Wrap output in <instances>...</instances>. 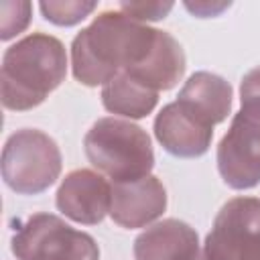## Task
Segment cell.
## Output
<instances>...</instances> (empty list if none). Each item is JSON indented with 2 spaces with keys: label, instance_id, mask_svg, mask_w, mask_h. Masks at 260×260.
<instances>
[{
  "label": "cell",
  "instance_id": "cell-1",
  "mask_svg": "<svg viewBox=\"0 0 260 260\" xmlns=\"http://www.w3.org/2000/svg\"><path fill=\"white\" fill-rule=\"evenodd\" d=\"M156 39L158 28L132 20L120 10H104L71 43L73 77L87 87L106 85L118 73L140 67Z\"/></svg>",
  "mask_w": 260,
  "mask_h": 260
},
{
  "label": "cell",
  "instance_id": "cell-2",
  "mask_svg": "<svg viewBox=\"0 0 260 260\" xmlns=\"http://www.w3.org/2000/svg\"><path fill=\"white\" fill-rule=\"evenodd\" d=\"M67 75L65 45L47 32H30L4 51L0 71L2 106L26 112L41 106Z\"/></svg>",
  "mask_w": 260,
  "mask_h": 260
},
{
  "label": "cell",
  "instance_id": "cell-3",
  "mask_svg": "<svg viewBox=\"0 0 260 260\" xmlns=\"http://www.w3.org/2000/svg\"><path fill=\"white\" fill-rule=\"evenodd\" d=\"M83 150L91 167L112 179V183L142 179L154 167V152L146 130L114 116L93 122L83 138Z\"/></svg>",
  "mask_w": 260,
  "mask_h": 260
},
{
  "label": "cell",
  "instance_id": "cell-4",
  "mask_svg": "<svg viewBox=\"0 0 260 260\" xmlns=\"http://www.w3.org/2000/svg\"><path fill=\"white\" fill-rule=\"evenodd\" d=\"M61 167V150L43 130H16L2 148V179L20 195L47 191L59 179Z\"/></svg>",
  "mask_w": 260,
  "mask_h": 260
},
{
  "label": "cell",
  "instance_id": "cell-5",
  "mask_svg": "<svg viewBox=\"0 0 260 260\" xmlns=\"http://www.w3.org/2000/svg\"><path fill=\"white\" fill-rule=\"evenodd\" d=\"M18 260H100L95 240L53 213H32L12 236Z\"/></svg>",
  "mask_w": 260,
  "mask_h": 260
},
{
  "label": "cell",
  "instance_id": "cell-6",
  "mask_svg": "<svg viewBox=\"0 0 260 260\" xmlns=\"http://www.w3.org/2000/svg\"><path fill=\"white\" fill-rule=\"evenodd\" d=\"M205 260H260V197H234L213 219Z\"/></svg>",
  "mask_w": 260,
  "mask_h": 260
},
{
  "label": "cell",
  "instance_id": "cell-7",
  "mask_svg": "<svg viewBox=\"0 0 260 260\" xmlns=\"http://www.w3.org/2000/svg\"><path fill=\"white\" fill-rule=\"evenodd\" d=\"M215 160L228 187L244 191L260 183V110L240 108L234 114L217 144Z\"/></svg>",
  "mask_w": 260,
  "mask_h": 260
},
{
  "label": "cell",
  "instance_id": "cell-8",
  "mask_svg": "<svg viewBox=\"0 0 260 260\" xmlns=\"http://www.w3.org/2000/svg\"><path fill=\"white\" fill-rule=\"evenodd\" d=\"M55 203L71 221L95 225L110 213L112 185L91 169H75L61 181L55 193Z\"/></svg>",
  "mask_w": 260,
  "mask_h": 260
},
{
  "label": "cell",
  "instance_id": "cell-9",
  "mask_svg": "<svg viewBox=\"0 0 260 260\" xmlns=\"http://www.w3.org/2000/svg\"><path fill=\"white\" fill-rule=\"evenodd\" d=\"M152 130L160 146L179 158L203 156L213 138V126L189 112L177 100L162 106L154 118Z\"/></svg>",
  "mask_w": 260,
  "mask_h": 260
},
{
  "label": "cell",
  "instance_id": "cell-10",
  "mask_svg": "<svg viewBox=\"0 0 260 260\" xmlns=\"http://www.w3.org/2000/svg\"><path fill=\"white\" fill-rule=\"evenodd\" d=\"M167 209V191L154 175L134 181L112 183L110 217L128 230L144 228Z\"/></svg>",
  "mask_w": 260,
  "mask_h": 260
},
{
  "label": "cell",
  "instance_id": "cell-11",
  "mask_svg": "<svg viewBox=\"0 0 260 260\" xmlns=\"http://www.w3.org/2000/svg\"><path fill=\"white\" fill-rule=\"evenodd\" d=\"M199 254L197 232L175 217L146 228L134 240V260H195Z\"/></svg>",
  "mask_w": 260,
  "mask_h": 260
},
{
  "label": "cell",
  "instance_id": "cell-12",
  "mask_svg": "<svg viewBox=\"0 0 260 260\" xmlns=\"http://www.w3.org/2000/svg\"><path fill=\"white\" fill-rule=\"evenodd\" d=\"M232 85L217 73L195 71L181 87L177 102L203 122L215 126L232 112Z\"/></svg>",
  "mask_w": 260,
  "mask_h": 260
},
{
  "label": "cell",
  "instance_id": "cell-13",
  "mask_svg": "<svg viewBox=\"0 0 260 260\" xmlns=\"http://www.w3.org/2000/svg\"><path fill=\"white\" fill-rule=\"evenodd\" d=\"M185 67H187V61L179 41L167 30H158V39L148 59L126 75L134 77L136 81H140L142 85L154 91H165L175 87L183 79Z\"/></svg>",
  "mask_w": 260,
  "mask_h": 260
},
{
  "label": "cell",
  "instance_id": "cell-14",
  "mask_svg": "<svg viewBox=\"0 0 260 260\" xmlns=\"http://www.w3.org/2000/svg\"><path fill=\"white\" fill-rule=\"evenodd\" d=\"M158 102V91L142 85L126 73H118L102 87V104L108 112L130 120L148 116Z\"/></svg>",
  "mask_w": 260,
  "mask_h": 260
},
{
  "label": "cell",
  "instance_id": "cell-15",
  "mask_svg": "<svg viewBox=\"0 0 260 260\" xmlns=\"http://www.w3.org/2000/svg\"><path fill=\"white\" fill-rule=\"evenodd\" d=\"M93 0H43L39 2V8L45 16V20L57 24V26H73L87 18L95 10Z\"/></svg>",
  "mask_w": 260,
  "mask_h": 260
},
{
  "label": "cell",
  "instance_id": "cell-16",
  "mask_svg": "<svg viewBox=\"0 0 260 260\" xmlns=\"http://www.w3.org/2000/svg\"><path fill=\"white\" fill-rule=\"evenodd\" d=\"M32 14V4L26 0H2L0 2V39L10 41L18 32H22Z\"/></svg>",
  "mask_w": 260,
  "mask_h": 260
},
{
  "label": "cell",
  "instance_id": "cell-17",
  "mask_svg": "<svg viewBox=\"0 0 260 260\" xmlns=\"http://www.w3.org/2000/svg\"><path fill=\"white\" fill-rule=\"evenodd\" d=\"M118 10L132 20H160L173 10V2H120Z\"/></svg>",
  "mask_w": 260,
  "mask_h": 260
},
{
  "label": "cell",
  "instance_id": "cell-18",
  "mask_svg": "<svg viewBox=\"0 0 260 260\" xmlns=\"http://www.w3.org/2000/svg\"><path fill=\"white\" fill-rule=\"evenodd\" d=\"M240 102L246 110H260V65L250 69L240 83Z\"/></svg>",
  "mask_w": 260,
  "mask_h": 260
},
{
  "label": "cell",
  "instance_id": "cell-19",
  "mask_svg": "<svg viewBox=\"0 0 260 260\" xmlns=\"http://www.w3.org/2000/svg\"><path fill=\"white\" fill-rule=\"evenodd\" d=\"M185 8L199 18H207L217 16L221 10L230 8V2H185Z\"/></svg>",
  "mask_w": 260,
  "mask_h": 260
},
{
  "label": "cell",
  "instance_id": "cell-20",
  "mask_svg": "<svg viewBox=\"0 0 260 260\" xmlns=\"http://www.w3.org/2000/svg\"><path fill=\"white\" fill-rule=\"evenodd\" d=\"M195 260H205V256H203V252H201V254H199V256H197Z\"/></svg>",
  "mask_w": 260,
  "mask_h": 260
}]
</instances>
